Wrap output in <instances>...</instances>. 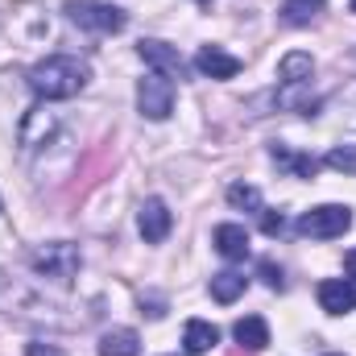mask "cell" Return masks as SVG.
<instances>
[{"label": "cell", "mask_w": 356, "mask_h": 356, "mask_svg": "<svg viewBox=\"0 0 356 356\" xmlns=\"http://www.w3.org/2000/svg\"><path fill=\"white\" fill-rule=\"evenodd\" d=\"M88 79H91L88 63H79L71 54H54V58H42V63L29 67V88L42 99H71V95H79L88 88Z\"/></svg>", "instance_id": "obj_1"}, {"label": "cell", "mask_w": 356, "mask_h": 356, "mask_svg": "<svg viewBox=\"0 0 356 356\" xmlns=\"http://www.w3.org/2000/svg\"><path fill=\"white\" fill-rule=\"evenodd\" d=\"M29 266H33L38 277H46V282L71 286L75 273H79V266H83V257H79V249H75L71 241H50V245H38V249L29 253Z\"/></svg>", "instance_id": "obj_2"}, {"label": "cell", "mask_w": 356, "mask_h": 356, "mask_svg": "<svg viewBox=\"0 0 356 356\" xmlns=\"http://www.w3.org/2000/svg\"><path fill=\"white\" fill-rule=\"evenodd\" d=\"M63 13H67V21H75L79 29H91V33H120L129 25V13L116 4H104V0H67Z\"/></svg>", "instance_id": "obj_3"}, {"label": "cell", "mask_w": 356, "mask_h": 356, "mask_svg": "<svg viewBox=\"0 0 356 356\" xmlns=\"http://www.w3.org/2000/svg\"><path fill=\"white\" fill-rule=\"evenodd\" d=\"M302 236H311V241H332V236H344L348 228H353V207H344V203H323V207H311V211H302L298 216V224H294Z\"/></svg>", "instance_id": "obj_4"}, {"label": "cell", "mask_w": 356, "mask_h": 356, "mask_svg": "<svg viewBox=\"0 0 356 356\" xmlns=\"http://www.w3.org/2000/svg\"><path fill=\"white\" fill-rule=\"evenodd\" d=\"M137 108H141V116L145 120H166L170 112H175V88H170V79L166 75H145L141 83H137Z\"/></svg>", "instance_id": "obj_5"}, {"label": "cell", "mask_w": 356, "mask_h": 356, "mask_svg": "<svg viewBox=\"0 0 356 356\" xmlns=\"http://www.w3.org/2000/svg\"><path fill=\"white\" fill-rule=\"evenodd\" d=\"M137 54H141L158 75H166V79H186V58L178 54L175 46H166V42L149 38V42H141V46H137Z\"/></svg>", "instance_id": "obj_6"}, {"label": "cell", "mask_w": 356, "mask_h": 356, "mask_svg": "<svg viewBox=\"0 0 356 356\" xmlns=\"http://www.w3.org/2000/svg\"><path fill=\"white\" fill-rule=\"evenodd\" d=\"M137 228H141L145 245H162L170 236V228H175V216H170V207L162 199H145L141 203V216H137Z\"/></svg>", "instance_id": "obj_7"}, {"label": "cell", "mask_w": 356, "mask_h": 356, "mask_svg": "<svg viewBox=\"0 0 356 356\" xmlns=\"http://www.w3.org/2000/svg\"><path fill=\"white\" fill-rule=\"evenodd\" d=\"M195 71L207 75V79H232V75L241 71V58L228 54V50H220V46H199V54H195Z\"/></svg>", "instance_id": "obj_8"}, {"label": "cell", "mask_w": 356, "mask_h": 356, "mask_svg": "<svg viewBox=\"0 0 356 356\" xmlns=\"http://www.w3.org/2000/svg\"><path fill=\"white\" fill-rule=\"evenodd\" d=\"M319 307L327 315H348L356 307V282H348V277H327L319 286Z\"/></svg>", "instance_id": "obj_9"}, {"label": "cell", "mask_w": 356, "mask_h": 356, "mask_svg": "<svg viewBox=\"0 0 356 356\" xmlns=\"http://www.w3.org/2000/svg\"><path fill=\"white\" fill-rule=\"evenodd\" d=\"M211 241H216V253L224 257V261H245L249 257V232L241 228V224H220L216 232H211Z\"/></svg>", "instance_id": "obj_10"}, {"label": "cell", "mask_w": 356, "mask_h": 356, "mask_svg": "<svg viewBox=\"0 0 356 356\" xmlns=\"http://www.w3.org/2000/svg\"><path fill=\"white\" fill-rule=\"evenodd\" d=\"M269 158H273L277 170H286V175H294V178H315L319 175V158H311V154H294L290 145H273Z\"/></svg>", "instance_id": "obj_11"}, {"label": "cell", "mask_w": 356, "mask_h": 356, "mask_svg": "<svg viewBox=\"0 0 356 356\" xmlns=\"http://www.w3.org/2000/svg\"><path fill=\"white\" fill-rule=\"evenodd\" d=\"M220 344V327L216 323H207V319H191L186 323V332H182V348L191 356H203V353H211Z\"/></svg>", "instance_id": "obj_12"}, {"label": "cell", "mask_w": 356, "mask_h": 356, "mask_svg": "<svg viewBox=\"0 0 356 356\" xmlns=\"http://www.w3.org/2000/svg\"><path fill=\"white\" fill-rule=\"evenodd\" d=\"M232 340L241 344V348H249V353H261L269 344V327L261 315H245V319H236V327H232Z\"/></svg>", "instance_id": "obj_13"}, {"label": "cell", "mask_w": 356, "mask_h": 356, "mask_svg": "<svg viewBox=\"0 0 356 356\" xmlns=\"http://www.w3.org/2000/svg\"><path fill=\"white\" fill-rule=\"evenodd\" d=\"M141 353V336L133 327H112L99 336V356H137Z\"/></svg>", "instance_id": "obj_14"}, {"label": "cell", "mask_w": 356, "mask_h": 356, "mask_svg": "<svg viewBox=\"0 0 356 356\" xmlns=\"http://www.w3.org/2000/svg\"><path fill=\"white\" fill-rule=\"evenodd\" d=\"M311 75H315V58L302 54V50H294V54H286L277 63V79L282 83H311Z\"/></svg>", "instance_id": "obj_15"}, {"label": "cell", "mask_w": 356, "mask_h": 356, "mask_svg": "<svg viewBox=\"0 0 356 356\" xmlns=\"http://www.w3.org/2000/svg\"><path fill=\"white\" fill-rule=\"evenodd\" d=\"M245 286H249V277H245V273L224 269V273H216V277H211V298H216V302H236V298L245 294Z\"/></svg>", "instance_id": "obj_16"}, {"label": "cell", "mask_w": 356, "mask_h": 356, "mask_svg": "<svg viewBox=\"0 0 356 356\" xmlns=\"http://www.w3.org/2000/svg\"><path fill=\"white\" fill-rule=\"evenodd\" d=\"M327 0H282V21L286 25H311L323 13Z\"/></svg>", "instance_id": "obj_17"}, {"label": "cell", "mask_w": 356, "mask_h": 356, "mask_svg": "<svg viewBox=\"0 0 356 356\" xmlns=\"http://www.w3.org/2000/svg\"><path fill=\"white\" fill-rule=\"evenodd\" d=\"M228 203L236 211H261V191L257 186H245V182H232L228 186Z\"/></svg>", "instance_id": "obj_18"}, {"label": "cell", "mask_w": 356, "mask_h": 356, "mask_svg": "<svg viewBox=\"0 0 356 356\" xmlns=\"http://www.w3.org/2000/svg\"><path fill=\"white\" fill-rule=\"evenodd\" d=\"M323 162H327L332 170H340V175H356V145H336Z\"/></svg>", "instance_id": "obj_19"}, {"label": "cell", "mask_w": 356, "mask_h": 356, "mask_svg": "<svg viewBox=\"0 0 356 356\" xmlns=\"http://www.w3.org/2000/svg\"><path fill=\"white\" fill-rule=\"evenodd\" d=\"M261 277H266L269 290H286V277H282V269L273 266V261H261Z\"/></svg>", "instance_id": "obj_20"}, {"label": "cell", "mask_w": 356, "mask_h": 356, "mask_svg": "<svg viewBox=\"0 0 356 356\" xmlns=\"http://www.w3.org/2000/svg\"><path fill=\"white\" fill-rule=\"evenodd\" d=\"M261 228H266V236H282V228H286L282 211H266V216H261Z\"/></svg>", "instance_id": "obj_21"}, {"label": "cell", "mask_w": 356, "mask_h": 356, "mask_svg": "<svg viewBox=\"0 0 356 356\" xmlns=\"http://www.w3.org/2000/svg\"><path fill=\"white\" fill-rule=\"evenodd\" d=\"M25 356H67L58 344H46V340H33L29 348H25Z\"/></svg>", "instance_id": "obj_22"}, {"label": "cell", "mask_w": 356, "mask_h": 356, "mask_svg": "<svg viewBox=\"0 0 356 356\" xmlns=\"http://www.w3.org/2000/svg\"><path fill=\"white\" fill-rule=\"evenodd\" d=\"M141 307H145V315H149V319H162V315H166V302H162V298H149V302L141 298Z\"/></svg>", "instance_id": "obj_23"}, {"label": "cell", "mask_w": 356, "mask_h": 356, "mask_svg": "<svg viewBox=\"0 0 356 356\" xmlns=\"http://www.w3.org/2000/svg\"><path fill=\"white\" fill-rule=\"evenodd\" d=\"M344 266H348V282H356V249L344 257Z\"/></svg>", "instance_id": "obj_24"}, {"label": "cell", "mask_w": 356, "mask_h": 356, "mask_svg": "<svg viewBox=\"0 0 356 356\" xmlns=\"http://www.w3.org/2000/svg\"><path fill=\"white\" fill-rule=\"evenodd\" d=\"M199 4H211V0H199Z\"/></svg>", "instance_id": "obj_25"}, {"label": "cell", "mask_w": 356, "mask_h": 356, "mask_svg": "<svg viewBox=\"0 0 356 356\" xmlns=\"http://www.w3.org/2000/svg\"><path fill=\"white\" fill-rule=\"evenodd\" d=\"M353 13H356V0H353Z\"/></svg>", "instance_id": "obj_26"}, {"label": "cell", "mask_w": 356, "mask_h": 356, "mask_svg": "<svg viewBox=\"0 0 356 356\" xmlns=\"http://www.w3.org/2000/svg\"><path fill=\"white\" fill-rule=\"evenodd\" d=\"M0 207H4V203H0Z\"/></svg>", "instance_id": "obj_27"}]
</instances>
